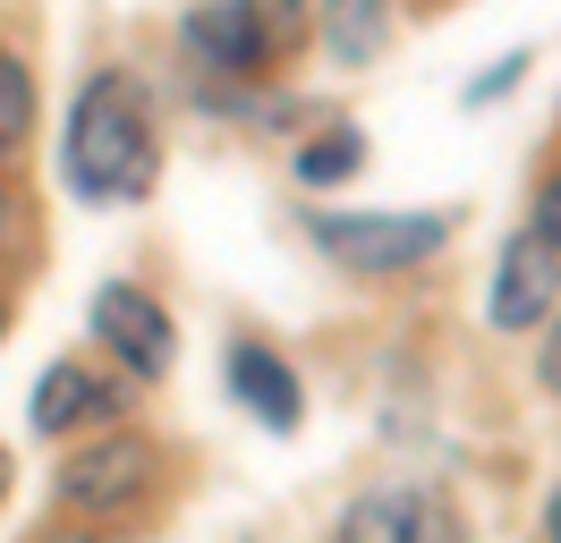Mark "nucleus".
I'll return each mask as SVG.
<instances>
[{
	"label": "nucleus",
	"mask_w": 561,
	"mask_h": 543,
	"mask_svg": "<svg viewBox=\"0 0 561 543\" xmlns=\"http://www.w3.org/2000/svg\"><path fill=\"white\" fill-rule=\"evenodd\" d=\"M162 170L153 145V102L128 68H94L69 102V136H60V178L85 204H137Z\"/></svg>",
	"instance_id": "obj_1"
},
{
	"label": "nucleus",
	"mask_w": 561,
	"mask_h": 543,
	"mask_svg": "<svg viewBox=\"0 0 561 543\" xmlns=\"http://www.w3.org/2000/svg\"><path fill=\"white\" fill-rule=\"evenodd\" d=\"M179 43L213 77H264L307 43V0H196L179 18Z\"/></svg>",
	"instance_id": "obj_2"
},
{
	"label": "nucleus",
	"mask_w": 561,
	"mask_h": 543,
	"mask_svg": "<svg viewBox=\"0 0 561 543\" xmlns=\"http://www.w3.org/2000/svg\"><path fill=\"white\" fill-rule=\"evenodd\" d=\"M443 238H451V212H316V246L357 280L417 272Z\"/></svg>",
	"instance_id": "obj_3"
},
{
	"label": "nucleus",
	"mask_w": 561,
	"mask_h": 543,
	"mask_svg": "<svg viewBox=\"0 0 561 543\" xmlns=\"http://www.w3.org/2000/svg\"><path fill=\"white\" fill-rule=\"evenodd\" d=\"M145 484H153V441L145 434H103L69 450V467H60V509L77 518H128L145 501Z\"/></svg>",
	"instance_id": "obj_4"
},
{
	"label": "nucleus",
	"mask_w": 561,
	"mask_h": 543,
	"mask_svg": "<svg viewBox=\"0 0 561 543\" xmlns=\"http://www.w3.org/2000/svg\"><path fill=\"white\" fill-rule=\"evenodd\" d=\"M553 298H561V246L553 238H502V255H493V289H485V323L493 332H536V323H553Z\"/></svg>",
	"instance_id": "obj_5"
},
{
	"label": "nucleus",
	"mask_w": 561,
	"mask_h": 543,
	"mask_svg": "<svg viewBox=\"0 0 561 543\" xmlns=\"http://www.w3.org/2000/svg\"><path fill=\"white\" fill-rule=\"evenodd\" d=\"M332 543H468V527H459V509L434 484H417V493H366V501H350Z\"/></svg>",
	"instance_id": "obj_6"
},
{
	"label": "nucleus",
	"mask_w": 561,
	"mask_h": 543,
	"mask_svg": "<svg viewBox=\"0 0 561 543\" xmlns=\"http://www.w3.org/2000/svg\"><path fill=\"white\" fill-rule=\"evenodd\" d=\"M94 339H103L111 357L128 373H171L179 339H171V314H162V298H145L137 280H111V289H94Z\"/></svg>",
	"instance_id": "obj_7"
},
{
	"label": "nucleus",
	"mask_w": 561,
	"mask_h": 543,
	"mask_svg": "<svg viewBox=\"0 0 561 543\" xmlns=\"http://www.w3.org/2000/svg\"><path fill=\"white\" fill-rule=\"evenodd\" d=\"M128 407V391L111 382V373H94V366H77V357H60V366L35 382V434H77V425H111Z\"/></svg>",
	"instance_id": "obj_8"
},
{
	"label": "nucleus",
	"mask_w": 561,
	"mask_h": 543,
	"mask_svg": "<svg viewBox=\"0 0 561 543\" xmlns=\"http://www.w3.org/2000/svg\"><path fill=\"white\" fill-rule=\"evenodd\" d=\"M230 391H239V407L255 416V425H273V434L298 425V373L280 366L273 348H255V339L230 348Z\"/></svg>",
	"instance_id": "obj_9"
},
{
	"label": "nucleus",
	"mask_w": 561,
	"mask_h": 543,
	"mask_svg": "<svg viewBox=\"0 0 561 543\" xmlns=\"http://www.w3.org/2000/svg\"><path fill=\"white\" fill-rule=\"evenodd\" d=\"M383 43H391V0H323V51L341 68L383 60Z\"/></svg>",
	"instance_id": "obj_10"
},
{
	"label": "nucleus",
	"mask_w": 561,
	"mask_h": 543,
	"mask_svg": "<svg viewBox=\"0 0 561 543\" xmlns=\"http://www.w3.org/2000/svg\"><path fill=\"white\" fill-rule=\"evenodd\" d=\"M26 128H35V68L18 51H0V162L26 145Z\"/></svg>",
	"instance_id": "obj_11"
},
{
	"label": "nucleus",
	"mask_w": 561,
	"mask_h": 543,
	"mask_svg": "<svg viewBox=\"0 0 561 543\" xmlns=\"http://www.w3.org/2000/svg\"><path fill=\"white\" fill-rule=\"evenodd\" d=\"M357 170H366V136L357 128H332L323 145L298 153V178H307V187H332V178H357Z\"/></svg>",
	"instance_id": "obj_12"
},
{
	"label": "nucleus",
	"mask_w": 561,
	"mask_h": 543,
	"mask_svg": "<svg viewBox=\"0 0 561 543\" xmlns=\"http://www.w3.org/2000/svg\"><path fill=\"white\" fill-rule=\"evenodd\" d=\"M536 238L561 246V178H545V196H536Z\"/></svg>",
	"instance_id": "obj_13"
},
{
	"label": "nucleus",
	"mask_w": 561,
	"mask_h": 543,
	"mask_svg": "<svg viewBox=\"0 0 561 543\" xmlns=\"http://www.w3.org/2000/svg\"><path fill=\"white\" fill-rule=\"evenodd\" d=\"M536 373H545V391H553V400H561V314H553V339L536 348Z\"/></svg>",
	"instance_id": "obj_14"
},
{
	"label": "nucleus",
	"mask_w": 561,
	"mask_h": 543,
	"mask_svg": "<svg viewBox=\"0 0 561 543\" xmlns=\"http://www.w3.org/2000/svg\"><path fill=\"white\" fill-rule=\"evenodd\" d=\"M519 68H527V60H502L493 77H477V85H468V102H485V94H511V85H519Z\"/></svg>",
	"instance_id": "obj_15"
},
{
	"label": "nucleus",
	"mask_w": 561,
	"mask_h": 543,
	"mask_svg": "<svg viewBox=\"0 0 561 543\" xmlns=\"http://www.w3.org/2000/svg\"><path fill=\"white\" fill-rule=\"evenodd\" d=\"M545 543H561V484H553V501H545Z\"/></svg>",
	"instance_id": "obj_16"
},
{
	"label": "nucleus",
	"mask_w": 561,
	"mask_h": 543,
	"mask_svg": "<svg viewBox=\"0 0 561 543\" xmlns=\"http://www.w3.org/2000/svg\"><path fill=\"white\" fill-rule=\"evenodd\" d=\"M0 493H9V450H0Z\"/></svg>",
	"instance_id": "obj_17"
},
{
	"label": "nucleus",
	"mask_w": 561,
	"mask_h": 543,
	"mask_svg": "<svg viewBox=\"0 0 561 543\" xmlns=\"http://www.w3.org/2000/svg\"><path fill=\"white\" fill-rule=\"evenodd\" d=\"M0 339H9V298H0Z\"/></svg>",
	"instance_id": "obj_18"
},
{
	"label": "nucleus",
	"mask_w": 561,
	"mask_h": 543,
	"mask_svg": "<svg viewBox=\"0 0 561 543\" xmlns=\"http://www.w3.org/2000/svg\"><path fill=\"white\" fill-rule=\"evenodd\" d=\"M0 238H9V196H0Z\"/></svg>",
	"instance_id": "obj_19"
}]
</instances>
